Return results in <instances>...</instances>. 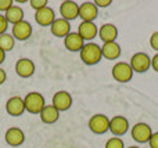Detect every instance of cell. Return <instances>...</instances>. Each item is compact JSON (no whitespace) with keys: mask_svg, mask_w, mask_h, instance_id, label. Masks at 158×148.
<instances>
[{"mask_svg":"<svg viewBox=\"0 0 158 148\" xmlns=\"http://www.w3.org/2000/svg\"><path fill=\"white\" fill-rule=\"evenodd\" d=\"M81 60L86 65H96L101 61L103 55H101V46H98L97 43H85V46L82 47V50L79 51Z\"/></svg>","mask_w":158,"mask_h":148,"instance_id":"obj_1","label":"cell"},{"mask_svg":"<svg viewBox=\"0 0 158 148\" xmlns=\"http://www.w3.org/2000/svg\"><path fill=\"white\" fill-rule=\"evenodd\" d=\"M24 104H25V111L33 115H39L44 107H46V101L44 97L38 91H31L24 97Z\"/></svg>","mask_w":158,"mask_h":148,"instance_id":"obj_2","label":"cell"},{"mask_svg":"<svg viewBox=\"0 0 158 148\" xmlns=\"http://www.w3.org/2000/svg\"><path fill=\"white\" fill-rule=\"evenodd\" d=\"M133 69H132L131 64L125 62V61H119L117 62L111 69V75L114 78L115 82H119V83H126V82H131V79L133 78Z\"/></svg>","mask_w":158,"mask_h":148,"instance_id":"obj_3","label":"cell"},{"mask_svg":"<svg viewBox=\"0 0 158 148\" xmlns=\"http://www.w3.org/2000/svg\"><path fill=\"white\" fill-rule=\"evenodd\" d=\"M131 66L133 69V72H137V74H144L148 69L151 68V57L147 54V53H135L131 58Z\"/></svg>","mask_w":158,"mask_h":148,"instance_id":"obj_4","label":"cell"},{"mask_svg":"<svg viewBox=\"0 0 158 148\" xmlns=\"http://www.w3.org/2000/svg\"><path fill=\"white\" fill-rule=\"evenodd\" d=\"M151 134H153V130H151L150 125L144 123V122H137L136 125H133L131 129V136L136 143L144 144L148 143Z\"/></svg>","mask_w":158,"mask_h":148,"instance_id":"obj_5","label":"cell"},{"mask_svg":"<svg viewBox=\"0 0 158 148\" xmlns=\"http://www.w3.org/2000/svg\"><path fill=\"white\" fill-rule=\"evenodd\" d=\"M89 129L94 134H104L110 130V118L104 114H96L89 119Z\"/></svg>","mask_w":158,"mask_h":148,"instance_id":"obj_6","label":"cell"},{"mask_svg":"<svg viewBox=\"0 0 158 148\" xmlns=\"http://www.w3.org/2000/svg\"><path fill=\"white\" fill-rule=\"evenodd\" d=\"M110 132L114 137H121L129 132V121L122 115H117L110 119Z\"/></svg>","mask_w":158,"mask_h":148,"instance_id":"obj_7","label":"cell"},{"mask_svg":"<svg viewBox=\"0 0 158 148\" xmlns=\"http://www.w3.org/2000/svg\"><path fill=\"white\" fill-rule=\"evenodd\" d=\"M52 105L58 111V112H64L68 111L72 107V97L68 91L65 90H60L53 96L52 100Z\"/></svg>","mask_w":158,"mask_h":148,"instance_id":"obj_8","label":"cell"},{"mask_svg":"<svg viewBox=\"0 0 158 148\" xmlns=\"http://www.w3.org/2000/svg\"><path fill=\"white\" fill-rule=\"evenodd\" d=\"M60 15L65 21H74L79 17V4L72 0H65L60 4Z\"/></svg>","mask_w":158,"mask_h":148,"instance_id":"obj_9","label":"cell"},{"mask_svg":"<svg viewBox=\"0 0 158 148\" xmlns=\"http://www.w3.org/2000/svg\"><path fill=\"white\" fill-rule=\"evenodd\" d=\"M98 15V8L93 2H85L79 4V18L83 22H94Z\"/></svg>","mask_w":158,"mask_h":148,"instance_id":"obj_10","label":"cell"},{"mask_svg":"<svg viewBox=\"0 0 158 148\" xmlns=\"http://www.w3.org/2000/svg\"><path fill=\"white\" fill-rule=\"evenodd\" d=\"M6 111L10 116H21L25 112V104H24V98L19 96H14L10 97L6 102Z\"/></svg>","mask_w":158,"mask_h":148,"instance_id":"obj_11","label":"cell"},{"mask_svg":"<svg viewBox=\"0 0 158 148\" xmlns=\"http://www.w3.org/2000/svg\"><path fill=\"white\" fill-rule=\"evenodd\" d=\"M11 35H13V38L15 40H19V42L28 40L31 38V35H32V25L24 19V21L13 25V33Z\"/></svg>","mask_w":158,"mask_h":148,"instance_id":"obj_12","label":"cell"},{"mask_svg":"<svg viewBox=\"0 0 158 148\" xmlns=\"http://www.w3.org/2000/svg\"><path fill=\"white\" fill-rule=\"evenodd\" d=\"M15 72L19 78H31L35 74V62L29 58H19L15 62Z\"/></svg>","mask_w":158,"mask_h":148,"instance_id":"obj_13","label":"cell"},{"mask_svg":"<svg viewBox=\"0 0 158 148\" xmlns=\"http://www.w3.org/2000/svg\"><path fill=\"white\" fill-rule=\"evenodd\" d=\"M4 140L8 146L19 147L25 141V133L19 127H10V129H7V132L4 134Z\"/></svg>","mask_w":158,"mask_h":148,"instance_id":"obj_14","label":"cell"},{"mask_svg":"<svg viewBox=\"0 0 158 148\" xmlns=\"http://www.w3.org/2000/svg\"><path fill=\"white\" fill-rule=\"evenodd\" d=\"M35 21L40 26H52V24L56 21V14L52 7H44L42 10L35 13Z\"/></svg>","mask_w":158,"mask_h":148,"instance_id":"obj_15","label":"cell"},{"mask_svg":"<svg viewBox=\"0 0 158 148\" xmlns=\"http://www.w3.org/2000/svg\"><path fill=\"white\" fill-rule=\"evenodd\" d=\"M78 33L85 42L87 40V43H89L90 40H93V39L98 35V28L94 22H83L82 21L78 26Z\"/></svg>","mask_w":158,"mask_h":148,"instance_id":"obj_16","label":"cell"},{"mask_svg":"<svg viewBox=\"0 0 158 148\" xmlns=\"http://www.w3.org/2000/svg\"><path fill=\"white\" fill-rule=\"evenodd\" d=\"M98 38L103 43H111L117 42L118 38V28L114 24H104L98 28Z\"/></svg>","mask_w":158,"mask_h":148,"instance_id":"obj_17","label":"cell"},{"mask_svg":"<svg viewBox=\"0 0 158 148\" xmlns=\"http://www.w3.org/2000/svg\"><path fill=\"white\" fill-rule=\"evenodd\" d=\"M64 46L68 51L72 53H79L82 50V47L85 46V40L79 36L78 32H71L69 35H67L64 38Z\"/></svg>","mask_w":158,"mask_h":148,"instance_id":"obj_18","label":"cell"},{"mask_svg":"<svg viewBox=\"0 0 158 148\" xmlns=\"http://www.w3.org/2000/svg\"><path fill=\"white\" fill-rule=\"evenodd\" d=\"M50 30L56 38H65L67 35L71 33V25L63 18H56V21L50 26Z\"/></svg>","mask_w":158,"mask_h":148,"instance_id":"obj_19","label":"cell"},{"mask_svg":"<svg viewBox=\"0 0 158 148\" xmlns=\"http://www.w3.org/2000/svg\"><path fill=\"white\" fill-rule=\"evenodd\" d=\"M101 55L106 60H118L121 55V46L117 42H111V43H103L101 46Z\"/></svg>","mask_w":158,"mask_h":148,"instance_id":"obj_20","label":"cell"},{"mask_svg":"<svg viewBox=\"0 0 158 148\" xmlns=\"http://www.w3.org/2000/svg\"><path fill=\"white\" fill-rule=\"evenodd\" d=\"M39 116H40V121L43 122V123L53 125L58 121V118H60V112L50 104V105H46V107L42 110V112L39 114Z\"/></svg>","mask_w":158,"mask_h":148,"instance_id":"obj_21","label":"cell"},{"mask_svg":"<svg viewBox=\"0 0 158 148\" xmlns=\"http://www.w3.org/2000/svg\"><path fill=\"white\" fill-rule=\"evenodd\" d=\"M4 17L7 19L8 24H18V22L24 21V10H22L19 6H15L14 4L11 8H8L7 11L4 13Z\"/></svg>","mask_w":158,"mask_h":148,"instance_id":"obj_22","label":"cell"},{"mask_svg":"<svg viewBox=\"0 0 158 148\" xmlns=\"http://www.w3.org/2000/svg\"><path fill=\"white\" fill-rule=\"evenodd\" d=\"M14 44H15V39L13 38V35H10V33H3V35H0V49L4 53L13 50Z\"/></svg>","mask_w":158,"mask_h":148,"instance_id":"obj_23","label":"cell"},{"mask_svg":"<svg viewBox=\"0 0 158 148\" xmlns=\"http://www.w3.org/2000/svg\"><path fill=\"white\" fill-rule=\"evenodd\" d=\"M104 148H126L123 144V140L121 137H111L107 140Z\"/></svg>","mask_w":158,"mask_h":148,"instance_id":"obj_24","label":"cell"},{"mask_svg":"<svg viewBox=\"0 0 158 148\" xmlns=\"http://www.w3.org/2000/svg\"><path fill=\"white\" fill-rule=\"evenodd\" d=\"M29 4L35 11H39V10H42V8L47 7L49 2H47V0H29Z\"/></svg>","mask_w":158,"mask_h":148,"instance_id":"obj_25","label":"cell"},{"mask_svg":"<svg viewBox=\"0 0 158 148\" xmlns=\"http://www.w3.org/2000/svg\"><path fill=\"white\" fill-rule=\"evenodd\" d=\"M7 28H8V22L6 19V17L3 14H0V35L7 33Z\"/></svg>","mask_w":158,"mask_h":148,"instance_id":"obj_26","label":"cell"},{"mask_svg":"<svg viewBox=\"0 0 158 148\" xmlns=\"http://www.w3.org/2000/svg\"><path fill=\"white\" fill-rule=\"evenodd\" d=\"M14 6L13 0H0V11H7L8 8H11Z\"/></svg>","mask_w":158,"mask_h":148,"instance_id":"obj_27","label":"cell"},{"mask_svg":"<svg viewBox=\"0 0 158 148\" xmlns=\"http://www.w3.org/2000/svg\"><path fill=\"white\" fill-rule=\"evenodd\" d=\"M150 46H151V49L156 50L158 53V32H154L150 36Z\"/></svg>","mask_w":158,"mask_h":148,"instance_id":"obj_28","label":"cell"},{"mask_svg":"<svg viewBox=\"0 0 158 148\" xmlns=\"http://www.w3.org/2000/svg\"><path fill=\"white\" fill-rule=\"evenodd\" d=\"M148 146L150 148H158V132H154L151 134L150 140H148Z\"/></svg>","mask_w":158,"mask_h":148,"instance_id":"obj_29","label":"cell"},{"mask_svg":"<svg viewBox=\"0 0 158 148\" xmlns=\"http://www.w3.org/2000/svg\"><path fill=\"white\" fill-rule=\"evenodd\" d=\"M96 4V7H108L110 4H111V0H94V2H93Z\"/></svg>","mask_w":158,"mask_h":148,"instance_id":"obj_30","label":"cell"},{"mask_svg":"<svg viewBox=\"0 0 158 148\" xmlns=\"http://www.w3.org/2000/svg\"><path fill=\"white\" fill-rule=\"evenodd\" d=\"M151 68H153L154 71L158 74V53L154 55L153 58H151Z\"/></svg>","mask_w":158,"mask_h":148,"instance_id":"obj_31","label":"cell"},{"mask_svg":"<svg viewBox=\"0 0 158 148\" xmlns=\"http://www.w3.org/2000/svg\"><path fill=\"white\" fill-rule=\"evenodd\" d=\"M6 79H7V74H6V71L3 68H0V86L6 82Z\"/></svg>","mask_w":158,"mask_h":148,"instance_id":"obj_32","label":"cell"},{"mask_svg":"<svg viewBox=\"0 0 158 148\" xmlns=\"http://www.w3.org/2000/svg\"><path fill=\"white\" fill-rule=\"evenodd\" d=\"M4 60H6V53L3 51L2 49H0V65H2V64L4 62Z\"/></svg>","mask_w":158,"mask_h":148,"instance_id":"obj_33","label":"cell"},{"mask_svg":"<svg viewBox=\"0 0 158 148\" xmlns=\"http://www.w3.org/2000/svg\"><path fill=\"white\" fill-rule=\"evenodd\" d=\"M128 148H139V147H136V146H132V147H128Z\"/></svg>","mask_w":158,"mask_h":148,"instance_id":"obj_34","label":"cell"}]
</instances>
